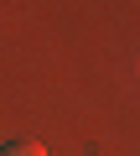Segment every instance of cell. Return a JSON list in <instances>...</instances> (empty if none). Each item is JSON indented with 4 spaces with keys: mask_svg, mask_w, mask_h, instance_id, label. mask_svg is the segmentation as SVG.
Returning a JSON list of instances; mask_svg holds the SVG:
<instances>
[{
    "mask_svg": "<svg viewBox=\"0 0 140 156\" xmlns=\"http://www.w3.org/2000/svg\"><path fill=\"white\" fill-rule=\"evenodd\" d=\"M0 156H47L36 140H11V146H0Z\"/></svg>",
    "mask_w": 140,
    "mask_h": 156,
    "instance_id": "6da1fadb",
    "label": "cell"
}]
</instances>
